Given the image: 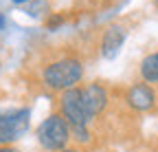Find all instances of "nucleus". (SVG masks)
Wrapping results in <instances>:
<instances>
[{"instance_id": "f257e3e1", "label": "nucleus", "mask_w": 158, "mask_h": 152, "mask_svg": "<svg viewBox=\"0 0 158 152\" xmlns=\"http://www.w3.org/2000/svg\"><path fill=\"white\" fill-rule=\"evenodd\" d=\"M81 77H84V64L77 58L55 60L42 71V82L51 90H59V93L75 88V84L81 82Z\"/></svg>"}, {"instance_id": "f03ea898", "label": "nucleus", "mask_w": 158, "mask_h": 152, "mask_svg": "<svg viewBox=\"0 0 158 152\" xmlns=\"http://www.w3.org/2000/svg\"><path fill=\"white\" fill-rule=\"evenodd\" d=\"M35 135H37V141L44 150L62 152V150H66V143L70 141V126L66 124V119L59 112H55V115H48L37 126Z\"/></svg>"}, {"instance_id": "7ed1b4c3", "label": "nucleus", "mask_w": 158, "mask_h": 152, "mask_svg": "<svg viewBox=\"0 0 158 152\" xmlns=\"http://www.w3.org/2000/svg\"><path fill=\"white\" fill-rule=\"evenodd\" d=\"M59 115L66 119V124L70 128H86L88 126L90 117L84 110L81 90L79 88H70V90L62 93V97H59Z\"/></svg>"}, {"instance_id": "20e7f679", "label": "nucleus", "mask_w": 158, "mask_h": 152, "mask_svg": "<svg viewBox=\"0 0 158 152\" xmlns=\"http://www.w3.org/2000/svg\"><path fill=\"white\" fill-rule=\"evenodd\" d=\"M29 108H18L7 115H0V145H9L29 130Z\"/></svg>"}, {"instance_id": "39448f33", "label": "nucleus", "mask_w": 158, "mask_h": 152, "mask_svg": "<svg viewBox=\"0 0 158 152\" xmlns=\"http://www.w3.org/2000/svg\"><path fill=\"white\" fill-rule=\"evenodd\" d=\"M81 104H84V110L88 112V117H97L99 112H103L106 106H108V90L101 86V84H88L81 88Z\"/></svg>"}, {"instance_id": "423d86ee", "label": "nucleus", "mask_w": 158, "mask_h": 152, "mask_svg": "<svg viewBox=\"0 0 158 152\" xmlns=\"http://www.w3.org/2000/svg\"><path fill=\"white\" fill-rule=\"evenodd\" d=\"M125 102L134 110H149L156 104V95L147 84H134L125 95Z\"/></svg>"}, {"instance_id": "0eeeda50", "label": "nucleus", "mask_w": 158, "mask_h": 152, "mask_svg": "<svg viewBox=\"0 0 158 152\" xmlns=\"http://www.w3.org/2000/svg\"><path fill=\"white\" fill-rule=\"evenodd\" d=\"M125 42V31L121 27H108L101 37V55L106 60H114Z\"/></svg>"}, {"instance_id": "6e6552de", "label": "nucleus", "mask_w": 158, "mask_h": 152, "mask_svg": "<svg viewBox=\"0 0 158 152\" xmlns=\"http://www.w3.org/2000/svg\"><path fill=\"white\" fill-rule=\"evenodd\" d=\"M141 75H143V80L154 84L158 82V53H149L147 58H143L141 62Z\"/></svg>"}, {"instance_id": "1a4fd4ad", "label": "nucleus", "mask_w": 158, "mask_h": 152, "mask_svg": "<svg viewBox=\"0 0 158 152\" xmlns=\"http://www.w3.org/2000/svg\"><path fill=\"white\" fill-rule=\"evenodd\" d=\"M0 152H20V150H15L11 145H0Z\"/></svg>"}, {"instance_id": "9d476101", "label": "nucleus", "mask_w": 158, "mask_h": 152, "mask_svg": "<svg viewBox=\"0 0 158 152\" xmlns=\"http://www.w3.org/2000/svg\"><path fill=\"white\" fill-rule=\"evenodd\" d=\"M13 5H24V2H31V0H11Z\"/></svg>"}, {"instance_id": "9b49d317", "label": "nucleus", "mask_w": 158, "mask_h": 152, "mask_svg": "<svg viewBox=\"0 0 158 152\" xmlns=\"http://www.w3.org/2000/svg\"><path fill=\"white\" fill-rule=\"evenodd\" d=\"M62 152H79V150H62Z\"/></svg>"}]
</instances>
